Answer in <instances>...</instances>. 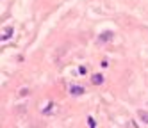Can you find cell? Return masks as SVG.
Wrapping results in <instances>:
<instances>
[{
    "instance_id": "cell-1",
    "label": "cell",
    "mask_w": 148,
    "mask_h": 128,
    "mask_svg": "<svg viewBox=\"0 0 148 128\" xmlns=\"http://www.w3.org/2000/svg\"><path fill=\"white\" fill-rule=\"evenodd\" d=\"M112 37H114V32H112V30H103L102 34H98L97 43H100V45H105V43L112 41Z\"/></svg>"
},
{
    "instance_id": "cell-2",
    "label": "cell",
    "mask_w": 148,
    "mask_h": 128,
    "mask_svg": "<svg viewBox=\"0 0 148 128\" xmlns=\"http://www.w3.org/2000/svg\"><path fill=\"white\" fill-rule=\"evenodd\" d=\"M68 91H70L71 96H80V94H84V87H82V85H77V84H71L70 87H68Z\"/></svg>"
},
{
    "instance_id": "cell-3",
    "label": "cell",
    "mask_w": 148,
    "mask_h": 128,
    "mask_svg": "<svg viewBox=\"0 0 148 128\" xmlns=\"http://www.w3.org/2000/svg\"><path fill=\"white\" fill-rule=\"evenodd\" d=\"M13 32H14V29H13V27H4V30H2V36H0V39H2V41H7L9 37L13 36Z\"/></svg>"
},
{
    "instance_id": "cell-4",
    "label": "cell",
    "mask_w": 148,
    "mask_h": 128,
    "mask_svg": "<svg viewBox=\"0 0 148 128\" xmlns=\"http://www.w3.org/2000/svg\"><path fill=\"white\" fill-rule=\"evenodd\" d=\"M91 82H93L95 85H100V84L103 82V75H102V73H95L93 77H91Z\"/></svg>"
},
{
    "instance_id": "cell-5",
    "label": "cell",
    "mask_w": 148,
    "mask_h": 128,
    "mask_svg": "<svg viewBox=\"0 0 148 128\" xmlns=\"http://www.w3.org/2000/svg\"><path fill=\"white\" fill-rule=\"evenodd\" d=\"M137 116H139V119L143 123H148V112L146 110H139V112H137Z\"/></svg>"
},
{
    "instance_id": "cell-6",
    "label": "cell",
    "mask_w": 148,
    "mask_h": 128,
    "mask_svg": "<svg viewBox=\"0 0 148 128\" xmlns=\"http://www.w3.org/2000/svg\"><path fill=\"white\" fill-rule=\"evenodd\" d=\"M54 109H56V105H54V103H50L47 109H45V112H43V114H47V116H48V114H52V110H54Z\"/></svg>"
},
{
    "instance_id": "cell-7",
    "label": "cell",
    "mask_w": 148,
    "mask_h": 128,
    "mask_svg": "<svg viewBox=\"0 0 148 128\" xmlns=\"http://www.w3.org/2000/svg\"><path fill=\"white\" fill-rule=\"evenodd\" d=\"M88 125H89V128H97V123H95V119H93L91 116L88 117Z\"/></svg>"
},
{
    "instance_id": "cell-8",
    "label": "cell",
    "mask_w": 148,
    "mask_h": 128,
    "mask_svg": "<svg viewBox=\"0 0 148 128\" xmlns=\"http://www.w3.org/2000/svg\"><path fill=\"white\" fill-rule=\"evenodd\" d=\"M79 73H80V75H86V73H88V69L84 68V66H80V68H79Z\"/></svg>"
}]
</instances>
